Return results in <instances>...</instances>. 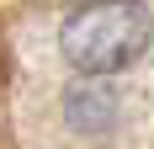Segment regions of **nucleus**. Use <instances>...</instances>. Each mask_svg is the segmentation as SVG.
<instances>
[{"label":"nucleus","mask_w":154,"mask_h":149,"mask_svg":"<svg viewBox=\"0 0 154 149\" xmlns=\"http://www.w3.org/2000/svg\"><path fill=\"white\" fill-rule=\"evenodd\" d=\"M154 43V11L143 0H80L59 27V53L75 74H112L133 69Z\"/></svg>","instance_id":"nucleus-1"},{"label":"nucleus","mask_w":154,"mask_h":149,"mask_svg":"<svg viewBox=\"0 0 154 149\" xmlns=\"http://www.w3.org/2000/svg\"><path fill=\"white\" fill-rule=\"evenodd\" d=\"M69 133L80 138H106L117 122H122V90L112 80H96V74H80L75 85H64V101H59Z\"/></svg>","instance_id":"nucleus-2"},{"label":"nucleus","mask_w":154,"mask_h":149,"mask_svg":"<svg viewBox=\"0 0 154 149\" xmlns=\"http://www.w3.org/2000/svg\"><path fill=\"white\" fill-rule=\"evenodd\" d=\"M37 5H80V0H37Z\"/></svg>","instance_id":"nucleus-3"}]
</instances>
